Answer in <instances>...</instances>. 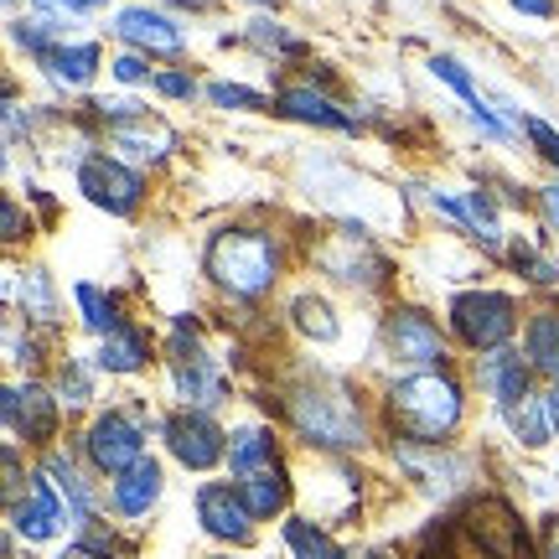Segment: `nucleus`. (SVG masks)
<instances>
[{
	"label": "nucleus",
	"mask_w": 559,
	"mask_h": 559,
	"mask_svg": "<svg viewBox=\"0 0 559 559\" xmlns=\"http://www.w3.org/2000/svg\"><path fill=\"white\" fill-rule=\"evenodd\" d=\"M389 415L409 440L440 445L461 425V389L451 373H409L389 389Z\"/></svg>",
	"instance_id": "obj_1"
},
{
	"label": "nucleus",
	"mask_w": 559,
	"mask_h": 559,
	"mask_svg": "<svg viewBox=\"0 0 559 559\" xmlns=\"http://www.w3.org/2000/svg\"><path fill=\"white\" fill-rule=\"evenodd\" d=\"M280 249L260 228H223L218 239L207 243V275L218 280L228 296H264L275 285Z\"/></svg>",
	"instance_id": "obj_2"
},
{
	"label": "nucleus",
	"mask_w": 559,
	"mask_h": 559,
	"mask_svg": "<svg viewBox=\"0 0 559 559\" xmlns=\"http://www.w3.org/2000/svg\"><path fill=\"white\" fill-rule=\"evenodd\" d=\"M290 419H296L300 436L321 445V451H353V445L368 440L358 400L342 394V389H300L290 400Z\"/></svg>",
	"instance_id": "obj_3"
},
{
	"label": "nucleus",
	"mask_w": 559,
	"mask_h": 559,
	"mask_svg": "<svg viewBox=\"0 0 559 559\" xmlns=\"http://www.w3.org/2000/svg\"><path fill=\"white\" fill-rule=\"evenodd\" d=\"M451 326H456V337L466 347L498 353L519 326V300L502 296V290H466V296L451 300Z\"/></svg>",
	"instance_id": "obj_4"
},
{
	"label": "nucleus",
	"mask_w": 559,
	"mask_h": 559,
	"mask_svg": "<svg viewBox=\"0 0 559 559\" xmlns=\"http://www.w3.org/2000/svg\"><path fill=\"white\" fill-rule=\"evenodd\" d=\"M83 451H88V461H94V472H104V477H124L130 466H140L145 461V436H140V425L130 415H99L94 425H88V436H83Z\"/></svg>",
	"instance_id": "obj_5"
},
{
	"label": "nucleus",
	"mask_w": 559,
	"mask_h": 559,
	"mask_svg": "<svg viewBox=\"0 0 559 559\" xmlns=\"http://www.w3.org/2000/svg\"><path fill=\"white\" fill-rule=\"evenodd\" d=\"M79 192L94 202V207H104V213L124 218V213H135V207H140V192H145V181H140L130 166H120V160L88 156V160L79 166Z\"/></svg>",
	"instance_id": "obj_6"
},
{
	"label": "nucleus",
	"mask_w": 559,
	"mask_h": 559,
	"mask_svg": "<svg viewBox=\"0 0 559 559\" xmlns=\"http://www.w3.org/2000/svg\"><path fill=\"white\" fill-rule=\"evenodd\" d=\"M166 445H171V456L187 466V472H207V466H218L228 456V445H223V430L213 425L207 409H187L166 425Z\"/></svg>",
	"instance_id": "obj_7"
},
{
	"label": "nucleus",
	"mask_w": 559,
	"mask_h": 559,
	"mask_svg": "<svg viewBox=\"0 0 559 559\" xmlns=\"http://www.w3.org/2000/svg\"><path fill=\"white\" fill-rule=\"evenodd\" d=\"M466 534L481 544L487 559H519L523 555V523L502 498H481L466 508Z\"/></svg>",
	"instance_id": "obj_8"
},
{
	"label": "nucleus",
	"mask_w": 559,
	"mask_h": 559,
	"mask_svg": "<svg viewBox=\"0 0 559 559\" xmlns=\"http://www.w3.org/2000/svg\"><path fill=\"white\" fill-rule=\"evenodd\" d=\"M383 342H389V353L400 362H415V368H436L445 358V342H440V326L430 317H419L409 306L400 311H389L383 321Z\"/></svg>",
	"instance_id": "obj_9"
},
{
	"label": "nucleus",
	"mask_w": 559,
	"mask_h": 559,
	"mask_svg": "<svg viewBox=\"0 0 559 559\" xmlns=\"http://www.w3.org/2000/svg\"><path fill=\"white\" fill-rule=\"evenodd\" d=\"M198 523L223 544H249V534H254V513H249L243 492L223 487V481H207L198 492Z\"/></svg>",
	"instance_id": "obj_10"
},
{
	"label": "nucleus",
	"mask_w": 559,
	"mask_h": 559,
	"mask_svg": "<svg viewBox=\"0 0 559 559\" xmlns=\"http://www.w3.org/2000/svg\"><path fill=\"white\" fill-rule=\"evenodd\" d=\"M58 404L47 389L26 383V389H5V425L11 436H26V440H52L58 430Z\"/></svg>",
	"instance_id": "obj_11"
},
{
	"label": "nucleus",
	"mask_w": 559,
	"mask_h": 559,
	"mask_svg": "<svg viewBox=\"0 0 559 559\" xmlns=\"http://www.w3.org/2000/svg\"><path fill=\"white\" fill-rule=\"evenodd\" d=\"M11 528H16L26 544H47L62 528V498L47 487V481H37V487L11 508Z\"/></svg>",
	"instance_id": "obj_12"
},
{
	"label": "nucleus",
	"mask_w": 559,
	"mask_h": 559,
	"mask_svg": "<svg viewBox=\"0 0 559 559\" xmlns=\"http://www.w3.org/2000/svg\"><path fill=\"white\" fill-rule=\"evenodd\" d=\"M115 32H120L130 47H140V52H181L177 21H166L160 11H145V5H130V11H120Z\"/></svg>",
	"instance_id": "obj_13"
},
{
	"label": "nucleus",
	"mask_w": 559,
	"mask_h": 559,
	"mask_svg": "<svg viewBox=\"0 0 559 559\" xmlns=\"http://www.w3.org/2000/svg\"><path fill=\"white\" fill-rule=\"evenodd\" d=\"M477 383L492 394V400L508 409V404H519L523 394H528V362L519 358V353H508V347H498L492 358L477 362Z\"/></svg>",
	"instance_id": "obj_14"
},
{
	"label": "nucleus",
	"mask_w": 559,
	"mask_h": 559,
	"mask_svg": "<svg viewBox=\"0 0 559 559\" xmlns=\"http://www.w3.org/2000/svg\"><path fill=\"white\" fill-rule=\"evenodd\" d=\"M109 140L120 145L124 156H135V160H160L166 151H171V130H166L160 120H151L145 109H140V115H130V120L109 124Z\"/></svg>",
	"instance_id": "obj_15"
},
{
	"label": "nucleus",
	"mask_w": 559,
	"mask_h": 559,
	"mask_svg": "<svg viewBox=\"0 0 559 559\" xmlns=\"http://www.w3.org/2000/svg\"><path fill=\"white\" fill-rule=\"evenodd\" d=\"M41 68H47V79L62 83V88H83V83H94V73H99V47H94V41H58V47L41 58Z\"/></svg>",
	"instance_id": "obj_16"
},
{
	"label": "nucleus",
	"mask_w": 559,
	"mask_h": 559,
	"mask_svg": "<svg viewBox=\"0 0 559 559\" xmlns=\"http://www.w3.org/2000/svg\"><path fill=\"white\" fill-rule=\"evenodd\" d=\"M275 109L285 120H300V124H321V130H353V120L342 115L337 104L317 94V88H285L275 99Z\"/></svg>",
	"instance_id": "obj_17"
},
{
	"label": "nucleus",
	"mask_w": 559,
	"mask_h": 559,
	"mask_svg": "<svg viewBox=\"0 0 559 559\" xmlns=\"http://www.w3.org/2000/svg\"><path fill=\"white\" fill-rule=\"evenodd\" d=\"M160 498V466L156 461H140L130 466L120 481H115V508H120L124 519H140V513H151Z\"/></svg>",
	"instance_id": "obj_18"
},
{
	"label": "nucleus",
	"mask_w": 559,
	"mask_h": 559,
	"mask_svg": "<svg viewBox=\"0 0 559 559\" xmlns=\"http://www.w3.org/2000/svg\"><path fill=\"white\" fill-rule=\"evenodd\" d=\"M523 347H528V368L559 383V311H534Z\"/></svg>",
	"instance_id": "obj_19"
},
{
	"label": "nucleus",
	"mask_w": 559,
	"mask_h": 559,
	"mask_svg": "<svg viewBox=\"0 0 559 559\" xmlns=\"http://www.w3.org/2000/svg\"><path fill=\"white\" fill-rule=\"evenodd\" d=\"M145 358H151V342H145V332L140 326H115L109 337H104L99 347V368L104 373H140L145 368Z\"/></svg>",
	"instance_id": "obj_20"
},
{
	"label": "nucleus",
	"mask_w": 559,
	"mask_h": 559,
	"mask_svg": "<svg viewBox=\"0 0 559 559\" xmlns=\"http://www.w3.org/2000/svg\"><path fill=\"white\" fill-rule=\"evenodd\" d=\"M177 394L187 404H198V409H213V404H223V379L207 368V358H181L177 362Z\"/></svg>",
	"instance_id": "obj_21"
},
{
	"label": "nucleus",
	"mask_w": 559,
	"mask_h": 559,
	"mask_svg": "<svg viewBox=\"0 0 559 559\" xmlns=\"http://www.w3.org/2000/svg\"><path fill=\"white\" fill-rule=\"evenodd\" d=\"M41 477L52 481V492L62 498V508H68V523H83V519H88V508H94V502H88V481H83L79 472L68 466V461H62V456H47V461H41Z\"/></svg>",
	"instance_id": "obj_22"
},
{
	"label": "nucleus",
	"mask_w": 559,
	"mask_h": 559,
	"mask_svg": "<svg viewBox=\"0 0 559 559\" xmlns=\"http://www.w3.org/2000/svg\"><path fill=\"white\" fill-rule=\"evenodd\" d=\"M228 466L239 472V477H254V472H270L275 466V436L270 430H239L234 445H228Z\"/></svg>",
	"instance_id": "obj_23"
},
{
	"label": "nucleus",
	"mask_w": 559,
	"mask_h": 559,
	"mask_svg": "<svg viewBox=\"0 0 559 559\" xmlns=\"http://www.w3.org/2000/svg\"><path fill=\"white\" fill-rule=\"evenodd\" d=\"M239 492H243V502H249V513H254V519H275L280 508H285V498H290V487H285V472H280V466L243 477Z\"/></svg>",
	"instance_id": "obj_24"
},
{
	"label": "nucleus",
	"mask_w": 559,
	"mask_h": 559,
	"mask_svg": "<svg viewBox=\"0 0 559 559\" xmlns=\"http://www.w3.org/2000/svg\"><path fill=\"white\" fill-rule=\"evenodd\" d=\"M502 415H508V425H513V436H519L523 445H544L549 430H555V419H549V400H534V394H523L519 404H508Z\"/></svg>",
	"instance_id": "obj_25"
},
{
	"label": "nucleus",
	"mask_w": 559,
	"mask_h": 559,
	"mask_svg": "<svg viewBox=\"0 0 559 559\" xmlns=\"http://www.w3.org/2000/svg\"><path fill=\"white\" fill-rule=\"evenodd\" d=\"M285 549H290L296 559H347V555H342V544L332 539V534H321L317 523H306V519L285 523Z\"/></svg>",
	"instance_id": "obj_26"
},
{
	"label": "nucleus",
	"mask_w": 559,
	"mask_h": 559,
	"mask_svg": "<svg viewBox=\"0 0 559 559\" xmlns=\"http://www.w3.org/2000/svg\"><path fill=\"white\" fill-rule=\"evenodd\" d=\"M290 321H296L306 337H317V342L337 337V317H332V306H326L321 296H296L290 300Z\"/></svg>",
	"instance_id": "obj_27"
},
{
	"label": "nucleus",
	"mask_w": 559,
	"mask_h": 559,
	"mask_svg": "<svg viewBox=\"0 0 559 559\" xmlns=\"http://www.w3.org/2000/svg\"><path fill=\"white\" fill-rule=\"evenodd\" d=\"M21 311H26L32 321L58 317V300H52V280H47V270H26V280H21Z\"/></svg>",
	"instance_id": "obj_28"
},
{
	"label": "nucleus",
	"mask_w": 559,
	"mask_h": 559,
	"mask_svg": "<svg viewBox=\"0 0 559 559\" xmlns=\"http://www.w3.org/2000/svg\"><path fill=\"white\" fill-rule=\"evenodd\" d=\"M73 296H79V311H83V326H88V332H104V337H109V332L120 326V317H115V300L104 296L99 285H79Z\"/></svg>",
	"instance_id": "obj_29"
},
{
	"label": "nucleus",
	"mask_w": 559,
	"mask_h": 559,
	"mask_svg": "<svg viewBox=\"0 0 559 559\" xmlns=\"http://www.w3.org/2000/svg\"><path fill=\"white\" fill-rule=\"evenodd\" d=\"M466 228L477 234L481 243H498L502 228H498V213H492V202H487V192H466Z\"/></svg>",
	"instance_id": "obj_30"
},
{
	"label": "nucleus",
	"mask_w": 559,
	"mask_h": 559,
	"mask_svg": "<svg viewBox=\"0 0 559 559\" xmlns=\"http://www.w3.org/2000/svg\"><path fill=\"white\" fill-rule=\"evenodd\" d=\"M430 73H436L440 83H451V88H456L472 109H487V104H481V94H477V83H472V73H466L456 58H436V62H430Z\"/></svg>",
	"instance_id": "obj_31"
},
{
	"label": "nucleus",
	"mask_w": 559,
	"mask_h": 559,
	"mask_svg": "<svg viewBox=\"0 0 559 559\" xmlns=\"http://www.w3.org/2000/svg\"><path fill=\"white\" fill-rule=\"evenodd\" d=\"M249 37L260 41L264 52H285V58H300V52H306V47H300L290 32H280L275 21H249Z\"/></svg>",
	"instance_id": "obj_32"
},
{
	"label": "nucleus",
	"mask_w": 559,
	"mask_h": 559,
	"mask_svg": "<svg viewBox=\"0 0 559 559\" xmlns=\"http://www.w3.org/2000/svg\"><path fill=\"white\" fill-rule=\"evenodd\" d=\"M207 99L218 104V109H264V94L239 88V83H213V88H207Z\"/></svg>",
	"instance_id": "obj_33"
},
{
	"label": "nucleus",
	"mask_w": 559,
	"mask_h": 559,
	"mask_svg": "<svg viewBox=\"0 0 559 559\" xmlns=\"http://www.w3.org/2000/svg\"><path fill=\"white\" fill-rule=\"evenodd\" d=\"M58 389H62V404H88L94 400V389H88V373H83L79 362H68L58 373Z\"/></svg>",
	"instance_id": "obj_34"
},
{
	"label": "nucleus",
	"mask_w": 559,
	"mask_h": 559,
	"mask_svg": "<svg viewBox=\"0 0 559 559\" xmlns=\"http://www.w3.org/2000/svg\"><path fill=\"white\" fill-rule=\"evenodd\" d=\"M513 264H519V270H528V280H539V285H555V264L544 260V254H534L528 243H519V249H513Z\"/></svg>",
	"instance_id": "obj_35"
},
{
	"label": "nucleus",
	"mask_w": 559,
	"mask_h": 559,
	"mask_svg": "<svg viewBox=\"0 0 559 559\" xmlns=\"http://www.w3.org/2000/svg\"><path fill=\"white\" fill-rule=\"evenodd\" d=\"M528 135H534V145L544 151V160H549V166H559V130H549L544 120H528Z\"/></svg>",
	"instance_id": "obj_36"
},
{
	"label": "nucleus",
	"mask_w": 559,
	"mask_h": 559,
	"mask_svg": "<svg viewBox=\"0 0 559 559\" xmlns=\"http://www.w3.org/2000/svg\"><path fill=\"white\" fill-rule=\"evenodd\" d=\"M41 11H62V16H83V11H99L109 0H37Z\"/></svg>",
	"instance_id": "obj_37"
},
{
	"label": "nucleus",
	"mask_w": 559,
	"mask_h": 559,
	"mask_svg": "<svg viewBox=\"0 0 559 559\" xmlns=\"http://www.w3.org/2000/svg\"><path fill=\"white\" fill-rule=\"evenodd\" d=\"M115 79H120V83H145V79H151V68L130 52V58H115Z\"/></svg>",
	"instance_id": "obj_38"
},
{
	"label": "nucleus",
	"mask_w": 559,
	"mask_h": 559,
	"mask_svg": "<svg viewBox=\"0 0 559 559\" xmlns=\"http://www.w3.org/2000/svg\"><path fill=\"white\" fill-rule=\"evenodd\" d=\"M156 88L166 99H187V94H192V79H187V73H160Z\"/></svg>",
	"instance_id": "obj_39"
},
{
	"label": "nucleus",
	"mask_w": 559,
	"mask_h": 559,
	"mask_svg": "<svg viewBox=\"0 0 559 559\" xmlns=\"http://www.w3.org/2000/svg\"><path fill=\"white\" fill-rule=\"evenodd\" d=\"M539 207H544V218H549V228L559 234V187H544V192H539Z\"/></svg>",
	"instance_id": "obj_40"
},
{
	"label": "nucleus",
	"mask_w": 559,
	"mask_h": 559,
	"mask_svg": "<svg viewBox=\"0 0 559 559\" xmlns=\"http://www.w3.org/2000/svg\"><path fill=\"white\" fill-rule=\"evenodd\" d=\"M519 11H528V16H555V0H513Z\"/></svg>",
	"instance_id": "obj_41"
},
{
	"label": "nucleus",
	"mask_w": 559,
	"mask_h": 559,
	"mask_svg": "<svg viewBox=\"0 0 559 559\" xmlns=\"http://www.w3.org/2000/svg\"><path fill=\"white\" fill-rule=\"evenodd\" d=\"M5 239H11V243L21 239V213H16V202H5Z\"/></svg>",
	"instance_id": "obj_42"
},
{
	"label": "nucleus",
	"mask_w": 559,
	"mask_h": 559,
	"mask_svg": "<svg viewBox=\"0 0 559 559\" xmlns=\"http://www.w3.org/2000/svg\"><path fill=\"white\" fill-rule=\"evenodd\" d=\"M62 559H104V555H94V549H68Z\"/></svg>",
	"instance_id": "obj_43"
},
{
	"label": "nucleus",
	"mask_w": 559,
	"mask_h": 559,
	"mask_svg": "<svg viewBox=\"0 0 559 559\" xmlns=\"http://www.w3.org/2000/svg\"><path fill=\"white\" fill-rule=\"evenodd\" d=\"M549 419H555V430H559V389L549 394Z\"/></svg>",
	"instance_id": "obj_44"
},
{
	"label": "nucleus",
	"mask_w": 559,
	"mask_h": 559,
	"mask_svg": "<svg viewBox=\"0 0 559 559\" xmlns=\"http://www.w3.org/2000/svg\"><path fill=\"white\" fill-rule=\"evenodd\" d=\"M254 5H270V0H254Z\"/></svg>",
	"instance_id": "obj_45"
},
{
	"label": "nucleus",
	"mask_w": 559,
	"mask_h": 559,
	"mask_svg": "<svg viewBox=\"0 0 559 559\" xmlns=\"http://www.w3.org/2000/svg\"><path fill=\"white\" fill-rule=\"evenodd\" d=\"M555 559H559V549H555Z\"/></svg>",
	"instance_id": "obj_46"
}]
</instances>
